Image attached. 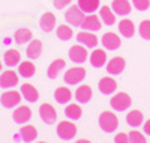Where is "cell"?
I'll return each mask as SVG.
<instances>
[{
    "mask_svg": "<svg viewBox=\"0 0 150 143\" xmlns=\"http://www.w3.org/2000/svg\"><path fill=\"white\" fill-rule=\"evenodd\" d=\"M99 127H101L105 133H112L116 131V128L119 127V119L114 113L111 112H104L99 116Z\"/></svg>",
    "mask_w": 150,
    "mask_h": 143,
    "instance_id": "1",
    "label": "cell"
},
{
    "mask_svg": "<svg viewBox=\"0 0 150 143\" xmlns=\"http://www.w3.org/2000/svg\"><path fill=\"white\" fill-rule=\"evenodd\" d=\"M131 106V97L128 94H125V92H120L117 95L112 97L111 99V107L117 110V112H125V110H128Z\"/></svg>",
    "mask_w": 150,
    "mask_h": 143,
    "instance_id": "2",
    "label": "cell"
},
{
    "mask_svg": "<svg viewBox=\"0 0 150 143\" xmlns=\"http://www.w3.org/2000/svg\"><path fill=\"white\" fill-rule=\"evenodd\" d=\"M77 134V127L71 122H60L57 125V136L62 140H72Z\"/></svg>",
    "mask_w": 150,
    "mask_h": 143,
    "instance_id": "3",
    "label": "cell"
},
{
    "mask_svg": "<svg viewBox=\"0 0 150 143\" xmlns=\"http://www.w3.org/2000/svg\"><path fill=\"white\" fill-rule=\"evenodd\" d=\"M65 18L68 23H71L72 26H81L83 20H84V11L80 9V6H71L66 14H65Z\"/></svg>",
    "mask_w": 150,
    "mask_h": 143,
    "instance_id": "4",
    "label": "cell"
},
{
    "mask_svg": "<svg viewBox=\"0 0 150 143\" xmlns=\"http://www.w3.org/2000/svg\"><path fill=\"white\" fill-rule=\"evenodd\" d=\"M84 77H86L84 68H80V66L71 68V69H68L66 74H65V82H66L68 84H77V83H80L81 80H84Z\"/></svg>",
    "mask_w": 150,
    "mask_h": 143,
    "instance_id": "5",
    "label": "cell"
},
{
    "mask_svg": "<svg viewBox=\"0 0 150 143\" xmlns=\"http://www.w3.org/2000/svg\"><path fill=\"white\" fill-rule=\"evenodd\" d=\"M21 101V95L17 92V90H9V92H5L2 97H0V102H2L3 107H15L17 104H20Z\"/></svg>",
    "mask_w": 150,
    "mask_h": 143,
    "instance_id": "6",
    "label": "cell"
},
{
    "mask_svg": "<svg viewBox=\"0 0 150 143\" xmlns=\"http://www.w3.org/2000/svg\"><path fill=\"white\" fill-rule=\"evenodd\" d=\"M39 114L45 124H54L56 122V118H57V113H56V109L51 106V104H42L39 107Z\"/></svg>",
    "mask_w": 150,
    "mask_h": 143,
    "instance_id": "7",
    "label": "cell"
},
{
    "mask_svg": "<svg viewBox=\"0 0 150 143\" xmlns=\"http://www.w3.org/2000/svg\"><path fill=\"white\" fill-rule=\"evenodd\" d=\"M69 57H71V60L75 62V63H83V62H86V59H87V51H86V48L81 47V45H74V47H71V50H69Z\"/></svg>",
    "mask_w": 150,
    "mask_h": 143,
    "instance_id": "8",
    "label": "cell"
},
{
    "mask_svg": "<svg viewBox=\"0 0 150 143\" xmlns=\"http://www.w3.org/2000/svg\"><path fill=\"white\" fill-rule=\"evenodd\" d=\"M102 44L105 48L108 50H117L120 47V38L116 35V33H112V32H108L102 36Z\"/></svg>",
    "mask_w": 150,
    "mask_h": 143,
    "instance_id": "9",
    "label": "cell"
},
{
    "mask_svg": "<svg viewBox=\"0 0 150 143\" xmlns=\"http://www.w3.org/2000/svg\"><path fill=\"white\" fill-rule=\"evenodd\" d=\"M18 83V75L14 71H5L0 75V86L2 87H14Z\"/></svg>",
    "mask_w": 150,
    "mask_h": 143,
    "instance_id": "10",
    "label": "cell"
},
{
    "mask_svg": "<svg viewBox=\"0 0 150 143\" xmlns=\"http://www.w3.org/2000/svg\"><path fill=\"white\" fill-rule=\"evenodd\" d=\"M81 27L84 30H90V32H96L101 29V20H99L96 15H87L83 23H81Z\"/></svg>",
    "mask_w": 150,
    "mask_h": 143,
    "instance_id": "11",
    "label": "cell"
},
{
    "mask_svg": "<svg viewBox=\"0 0 150 143\" xmlns=\"http://www.w3.org/2000/svg\"><path fill=\"white\" fill-rule=\"evenodd\" d=\"M30 118H32V110L29 107H26V106H21V107H18L14 112V121L17 124H24V122H27Z\"/></svg>",
    "mask_w": 150,
    "mask_h": 143,
    "instance_id": "12",
    "label": "cell"
},
{
    "mask_svg": "<svg viewBox=\"0 0 150 143\" xmlns=\"http://www.w3.org/2000/svg\"><path fill=\"white\" fill-rule=\"evenodd\" d=\"M21 94L24 95V98H26L27 101H30V102H36L38 99H39V92L36 90L35 86H32L29 83L21 86Z\"/></svg>",
    "mask_w": 150,
    "mask_h": 143,
    "instance_id": "13",
    "label": "cell"
},
{
    "mask_svg": "<svg viewBox=\"0 0 150 143\" xmlns=\"http://www.w3.org/2000/svg\"><path fill=\"white\" fill-rule=\"evenodd\" d=\"M123 69H125V59L123 57H112L107 66V71L112 75L120 74Z\"/></svg>",
    "mask_w": 150,
    "mask_h": 143,
    "instance_id": "14",
    "label": "cell"
},
{
    "mask_svg": "<svg viewBox=\"0 0 150 143\" xmlns=\"http://www.w3.org/2000/svg\"><path fill=\"white\" fill-rule=\"evenodd\" d=\"M54 24H56V17L51 14V12H45V14L41 17L39 26L44 32H51L54 29Z\"/></svg>",
    "mask_w": 150,
    "mask_h": 143,
    "instance_id": "15",
    "label": "cell"
},
{
    "mask_svg": "<svg viewBox=\"0 0 150 143\" xmlns=\"http://www.w3.org/2000/svg\"><path fill=\"white\" fill-rule=\"evenodd\" d=\"M112 11L117 15H128L131 12V5L128 0H112Z\"/></svg>",
    "mask_w": 150,
    "mask_h": 143,
    "instance_id": "16",
    "label": "cell"
},
{
    "mask_svg": "<svg viewBox=\"0 0 150 143\" xmlns=\"http://www.w3.org/2000/svg\"><path fill=\"white\" fill-rule=\"evenodd\" d=\"M77 41H78L80 44H84V47H90V48H93V47H96V44H98V38H96L93 33L81 32V33L77 35Z\"/></svg>",
    "mask_w": 150,
    "mask_h": 143,
    "instance_id": "17",
    "label": "cell"
},
{
    "mask_svg": "<svg viewBox=\"0 0 150 143\" xmlns=\"http://www.w3.org/2000/svg\"><path fill=\"white\" fill-rule=\"evenodd\" d=\"M116 87H117V83L112 79H110V77H104V79L99 82V90H101L102 94H105V95L112 94L116 90Z\"/></svg>",
    "mask_w": 150,
    "mask_h": 143,
    "instance_id": "18",
    "label": "cell"
},
{
    "mask_svg": "<svg viewBox=\"0 0 150 143\" xmlns=\"http://www.w3.org/2000/svg\"><path fill=\"white\" fill-rule=\"evenodd\" d=\"M75 98H77L78 102H83V104L89 102L90 98H92V89L89 86H86V84L80 86L77 89V92H75Z\"/></svg>",
    "mask_w": 150,
    "mask_h": 143,
    "instance_id": "19",
    "label": "cell"
},
{
    "mask_svg": "<svg viewBox=\"0 0 150 143\" xmlns=\"http://www.w3.org/2000/svg\"><path fill=\"white\" fill-rule=\"evenodd\" d=\"M20 51H17V50H8L6 53H5V56H3V60H5V63L8 65V66H15V65H18L20 63Z\"/></svg>",
    "mask_w": 150,
    "mask_h": 143,
    "instance_id": "20",
    "label": "cell"
},
{
    "mask_svg": "<svg viewBox=\"0 0 150 143\" xmlns=\"http://www.w3.org/2000/svg\"><path fill=\"white\" fill-rule=\"evenodd\" d=\"M20 136L24 142H33L38 137V131H36V128L33 125H26V127L21 128Z\"/></svg>",
    "mask_w": 150,
    "mask_h": 143,
    "instance_id": "21",
    "label": "cell"
},
{
    "mask_svg": "<svg viewBox=\"0 0 150 143\" xmlns=\"http://www.w3.org/2000/svg\"><path fill=\"white\" fill-rule=\"evenodd\" d=\"M105 60H107V54H105V51H102V50H95L92 53V56H90V63L93 65V66H96V68H101L102 65L105 63Z\"/></svg>",
    "mask_w": 150,
    "mask_h": 143,
    "instance_id": "22",
    "label": "cell"
},
{
    "mask_svg": "<svg viewBox=\"0 0 150 143\" xmlns=\"http://www.w3.org/2000/svg\"><path fill=\"white\" fill-rule=\"evenodd\" d=\"M119 30L123 36H126V38H131L134 36L135 33V27H134V23L131 20H122L120 24H119Z\"/></svg>",
    "mask_w": 150,
    "mask_h": 143,
    "instance_id": "23",
    "label": "cell"
},
{
    "mask_svg": "<svg viewBox=\"0 0 150 143\" xmlns=\"http://www.w3.org/2000/svg\"><path fill=\"white\" fill-rule=\"evenodd\" d=\"M41 51H42V42L39 39H33L27 47V56L30 59H36L41 56Z\"/></svg>",
    "mask_w": 150,
    "mask_h": 143,
    "instance_id": "24",
    "label": "cell"
},
{
    "mask_svg": "<svg viewBox=\"0 0 150 143\" xmlns=\"http://www.w3.org/2000/svg\"><path fill=\"white\" fill-rule=\"evenodd\" d=\"M71 97H72V94L68 87H57L54 92V98L59 104H66L71 99Z\"/></svg>",
    "mask_w": 150,
    "mask_h": 143,
    "instance_id": "25",
    "label": "cell"
},
{
    "mask_svg": "<svg viewBox=\"0 0 150 143\" xmlns=\"http://www.w3.org/2000/svg\"><path fill=\"white\" fill-rule=\"evenodd\" d=\"M126 122L131 125V127H140L143 124V113L138 112V110H132L128 113L126 116Z\"/></svg>",
    "mask_w": 150,
    "mask_h": 143,
    "instance_id": "26",
    "label": "cell"
},
{
    "mask_svg": "<svg viewBox=\"0 0 150 143\" xmlns=\"http://www.w3.org/2000/svg\"><path fill=\"white\" fill-rule=\"evenodd\" d=\"M63 68H65V60H62V59L54 60L48 68V77L50 79H56L60 72V69H63Z\"/></svg>",
    "mask_w": 150,
    "mask_h": 143,
    "instance_id": "27",
    "label": "cell"
},
{
    "mask_svg": "<svg viewBox=\"0 0 150 143\" xmlns=\"http://www.w3.org/2000/svg\"><path fill=\"white\" fill-rule=\"evenodd\" d=\"M78 6L84 12H95L99 8V0H78Z\"/></svg>",
    "mask_w": 150,
    "mask_h": 143,
    "instance_id": "28",
    "label": "cell"
},
{
    "mask_svg": "<svg viewBox=\"0 0 150 143\" xmlns=\"http://www.w3.org/2000/svg\"><path fill=\"white\" fill-rule=\"evenodd\" d=\"M15 39L18 44H26L32 39V32L27 27H21L15 32Z\"/></svg>",
    "mask_w": 150,
    "mask_h": 143,
    "instance_id": "29",
    "label": "cell"
},
{
    "mask_svg": "<svg viewBox=\"0 0 150 143\" xmlns=\"http://www.w3.org/2000/svg\"><path fill=\"white\" fill-rule=\"evenodd\" d=\"M101 18H102V21H104L105 24H108V26H111V24L116 23V17H114L112 11H111L108 6H102V8H101Z\"/></svg>",
    "mask_w": 150,
    "mask_h": 143,
    "instance_id": "30",
    "label": "cell"
},
{
    "mask_svg": "<svg viewBox=\"0 0 150 143\" xmlns=\"http://www.w3.org/2000/svg\"><path fill=\"white\" fill-rule=\"evenodd\" d=\"M65 114L72 121L80 119L81 118V109H80V106H77V104H69V106L66 107V110H65Z\"/></svg>",
    "mask_w": 150,
    "mask_h": 143,
    "instance_id": "31",
    "label": "cell"
},
{
    "mask_svg": "<svg viewBox=\"0 0 150 143\" xmlns=\"http://www.w3.org/2000/svg\"><path fill=\"white\" fill-rule=\"evenodd\" d=\"M35 71H36V68H35V65L32 63V62H23V63H20V74L23 75V77H32L33 74H35Z\"/></svg>",
    "mask_w": 150,
    "mask_h": 143,
    "instance_id": "32",
    "label": "cell"
},
{
    "mask_svg": "<svg viewBox=\"0 0 150 143\" xmlns=\"http://www.w3.org/2000/svg\"><path fill=\"white\" fill-rule=\"evenodd\" d=\"M57 36L62 41H68V39L72 38V29L68 27V26H60V27L57 29Z\"/></svg>",
    "mask_w": 150,
    "mask_h": 143,
    "instance_id": "33",
    "label": "cell"
},
{
    "mask_svg": "<svg viewBox=\"0 0 150 143\" xmlns=\"http://www.w3.org/2000/svg\"><path fill=\"white\" fill-rule=\"evenodd\" d=\"M140 35L144 39H150V20H146L140 24Z\"/></svg>",
    "mask_w": 150,
    "mask_h": 143,
    "instance_id": "34",
    "label": "cell"
},
{
    "mask_svg": "<svg viewBox=\"0 0 150 143\" xmlns=\"http://www.w3.org/2000/svg\"><path fill=\"white\" fill-rule=\"evenodd\" d=\"M129 142H132V143H144L146 139H144V136H143L141 133H138V131H131V133H129Z\"/></svg>",
    "mask_w": 150,
    "mask_h": 143,
    "instance_id": "35",
    "label": "cell"
},
{
    "mask_svg": "<svg viewBox=\"0 0 150 143\" xmlns=\"http://www.w3.org/2000/svg\"><path fill=\"white\" fill-rule=\"evenodd\" d=\"M132 3H134V6L138 9V11H146L150 6L149 0H132Z\"/></svg>",
    "mask_w": 150,
    "mask_h": 143,
    "instance_id": "36",
    "label": "cell"
},
{
    "mask_svg": "<svg viewBox=\"0 0 150 143\" xmlns=\"http://www.w3.org/2000/svg\"><path fill=\"white\" fill-rule=\"evenodd\" d=\"M71 3V0H54V6L57 9H63L65 6H68Z\"/></svg>",
    "mask_w": 150,
    "mask_h": 143,
    "instance_id": "37",
    "label": "cell"
},
{
    "mask_svg": "<svg viewBox=\"0 0 150 143\" xmlns=\"http://www.w3.org/2000/svg\"><path fill=\"white\" fill-rule=\"evenodd\" d=\"M128 140H129V137H126V134H122L120 133L119 136H116V142L117 143H126Z\"/></svg>",
    "mask_w": 150,
    "mask_h": 143,
    "instance_id": "38",
    "label": "cell"
},
{
    "mask_svg": "<svg viewBox=\"0 0 150 143\" xmlns=\"http://www.w3.org/2000/svg\"><path fill=\"white\" fill-rule=\"evenodd\" d=\"M144 133L150 136V119H149V121L144 124Z\"/></svg>",
    "mask_w": 150,
    "mask_h": 143,
    "instance_id": "39",
    "label": "cell"
},
{
    "mask_svg": "<svg viewBox=\"0 0 150 143\" xmlns=\"http://www.w3.org/2000/svg\"><path fill=\"white\" fill-rule=\"evenodd\" d=\"M0 69H2V63H0Z\"/></svg>",
    "mask_w": 150,
    "mask_h": 143,
    "instance_id": "40",
    "label": "cell"
}]
</instances>
